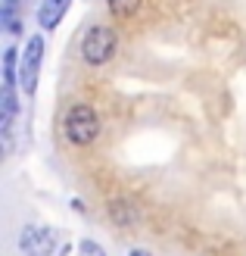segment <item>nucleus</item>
Segmentation results:
<instances>
[{"label":"nucleus","mask_w":246,"mask_h":256,"mask_svg":"<svg viewBox=\"0 0 246 256\" xmlns=\"http://www.w3.org/2000/svg\"><path fill=\"white\" fill-rule=\"evenodd\" d=\"M56 247V232L44 225H28L19 234V250L22 256H50Z\"/></svg>","instance_id":"20e7f679"},{"label":"nucleus","mask_w":246,"mask_h":256,"mask_svg":"<svg viewBox=\"0 0 246 256\" xmlns=\"http://www.w3.org/2000/svg\"><path fill=\"white\" fill-rule=\"evenodd\" d=\"M106 4H109V12H112V16L128 19V16H134V12L140 10V4H144V0H106Z\"/></svg>","instance_id":"0eeeda50"},{"label":"nucleus","mask_w":246,"mask_h":256,"mask_svg":"<svg viewBox=\"0 0 246 256\" xmlns=\"http://www.w3.org/2000/svg\"><path fill=\"white\" fill-rule=\"evenodd\" d=\"M131 256H150V253H147V250H134Z\"/></svg>","instance_id":"9d476101"},{"label":"nucleus","mask_w":246,"mask_h":256,"mask_svg":"<svg viewBox=\"0 0 246 256\" xmlns=\"http://www.w3.org/2000/svg\"><path fill=\"white\" fill-rule=\"evenodd\" d=\"M41 60H44V38L34 34L28 38V47L22 54V69H19V82H22V91L25 94H34L37 88V72H41Z\"/></svg>","instance_id":"7ed1b4c3"},{"label":"nucleus","mask_w":246,"mask_h":256,"mask_svg":"<svg viewBox=\"0 0 246 256\" xmlns=\"http://www.w3.org/2000/svg\"><path fill=\"white\" fill-rule=\"evenodd\" d=\"M0 22H3L6 34H19V0H3V10H0Z\"/></svg>","instance_id":"423d86ee"},{"label":"nucleus","mask_w":246,"mask_h":256,"mask_svg":"<svg viewBox=\"0 0 246 256\" xmlns=\"http://www.w3.org/2000/svg\"><path fill=\"white\" fill-rule=\"evenodd\" d=\"M72 0H44L41 10H37V22H41V28H56L59 19L66 16Z\"/></svg>","instance_id":"39448f33"},{"label":"nucleus","mask_w":246,"mask_h":256,"mask_svg":"<svg viewBox=\"0 0 246 256\" xmlns=\"http://www.w3.org/2000/svg\"><path fill=\"white\" fill-rule=\"evenodd\" d=\"M3 84H16V50H6L3 54Z\"/></svg>","instance_id":"6e6552de"},{"label":"nucleus","mask_w":246,"mask_h":256,"mask_svg":"<svg viewBox=\"0 0 246 256\" xmlns=\"http://www.w3.org/2000/svg\"><path fill=\"white\" fill-rule=\"evenodd\" d=\"M115 47H119V38H115L109 25H94V28H87L84 41H81V56L90 66H103L115 54Z\"/></svg>","instance_id":"f03ea898"},{"label":"nucleus","mask_w":246,"mask_h":256,"mask_svg":"<svg viewBox=\"0 0 246 256\" xmlns=\"http://www.w3.org/2000/svg\"><path fill=\"white\" fill-rule=\"evenodd\" d=\"M78 256H106V250H103L97 240H81V244H78Z\"/></svg>","instance_id":"1a4fd4ad"},{"label":"nucleus","mask_w":246,"mask_h":256,"mask_svg":"<svg viewBox=\"0 0 246 256\" xmlns=\"http://www.w3.org/2000/svg\"><path fill=\"white\" fill-rule=\"evenodd\" d=\"M62 132H66L69 144L87 147V144H94V138L100 134V119L87 104H75L66 112V119H62Z\"/></svg>","instance_id":"f257e3e1"}]
</instances>
